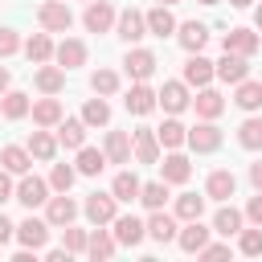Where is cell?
<instances>
[{
  "mask_svg": "<svg viewBox=\"0 0 262 262\" xmlns=\"http://www.w3.org/2000/svg\"><path fill=\"white\" fill-rule=\"evenodd\" d=\"M176 233H180V229H176V217H168L164 209H151V217H147V237L164 246V242H176Z\"/></svg>",
  "mask_w": 262,
  "mask_h": 262,
  "instance_id": "d6986e66",
  "label": "cell"
},
{
  "mask_svg": "<svg viewBox=\"0 0 262 262\" xmlns=\"http://www.w3.org/2000/svg\"><path fill=\"white\" fill-rule=\"evenodd\" d=\"M258 33H250V29H229L225 37H221V49L225 53H242V57H254L258 53Z\"/></svg>",
  "mask_w": 262,
  "mask_h": 262,
  "instance_id": "4fadbf2b",
  "label": "cell"
},
{
  "mask_svg": "<svg viewBox=\"0 0 262 262\" xmlns=\"http://www.w3.org/2000/svg\"><path fill=\"white\" fill-rule=\"evenodd\" d=\"M29 111H33V98L25 90H4L0 94V115L4 119H25Z\"/></svg>",
  "mask_w": 262,
  "mask_h": 262,
  "instance_id": "484cf974",
  "label": "cell"
},
{
  "mask_svg": "<svg viewBox=\"0 0 262 262\" xmlns=\"http://www.w3.org/2000/svg\"><path fill=\"white\" fill-rule=\"evenodd\" d=\"M86 242H90V237H86V229H74V221L61 229V246H66L70 254H86Z\"/></svg>",
  "mask_w": 262,
  "mask_h": 262,
  "instance_id": "bcb514c9",
  "label": "cell"
},
{
  "mask_svg": "<svg viewBox=\"0 0 262 262\" xmlns=\"http://www.w3.org/2000/svg\"><path fill=\"white\" fill-rule=\"evenodd\" d=\"M102 151H106L111 164H131V135H127V131H106Z\"/></svg>",
  "mask_w": 262,
  "mask_h": 262,
  "instance_id": "83f0119b",
  "label": "cell"
},
{
  "mask_svg": "<svg viewBox=\"0 0 262 262\" xmlns=\"http://www.w3.org/2000/svg\"><path fill=\"white\" fill-rule=\"evenodd\" d=\"M156 53L151 49H127V57H123V70H127V78L131 82H147L151 74H156Z\"/></svg>",
  "mask_w": 262,
  "mask_h": 262,
  "instance_id": "8992f818",
  "label": "cell"
},
{
  "mask_svg": "<svg viewBox=\"0 0 262 262\" xmlns=\"http://www.w3.org/2000/svg\"><path fill=\"white\" fill-rule=\"evenodd\" d=\"M57 143L70 147V151H78L86 143V119H61L57 123Z\"/></svg>",
  "mask_w": 262,
  "mask_h": 262,
  "instance_id": "4316f807",
  "label": "cell"
},
{
  "mask_svg": "<svg viewBox=\"0 0 262 262\" xmlns=\"http://www.w3.org/2000/svg\"><path fill=\"white\" fill-rule=\"evenodd\" d=\"M0 168H8L12 176H25V172L33 168V151H29V147L8 143V147H0Z\"/></svg>",
  "mask_w": 262,
  "mask_h": 262,
  "instance_id": "603a6c76",
  "label": "cell"
},
{
  "mask_svg": "<svg viewBox=\"0 0 262 262\" xmlns=\"http://www.w3.org/2000/svg\"><path fill=\"white\" fill-rule=\"evenodd\" d=\"M86 4H90V0H86Z\"/></svg>",
  "mask_w": 262,
  "mask_h": 262,
  "instance_id": "91938a15",
  "label": "cell"
},
{
  "mask_svg": "<svg viewBox=\"0 0 262 262\" xmlns=\"http://www.w3.org/2000/svg\"><path fill=\"white\" fill-rule=\"evenodd\" d=\"M188 147H192L196 156L217 151V147H221V127H217L213 119H201L196 127H188Z\"/></svg>",
  "mask_w": 262,
  "mask_h": 262,
  "instance_id": "3957f363",
  "label": "cell"
},
{
  "mask_svg": "<svg viewBox=\"0 0 262 262\" xmlns=\"http://www.w3.org/2000/svg\"><path fill=\"white\" fill-rule=\"evenodd\" d=\"M8 237H16V225H12V221H8L4 213H0V246H4Z\"/></svg>",
  "mask_w": 262,
  "mask_h": 262,
  "instance_id": "816d5d0a",
  "label": "cell"
},
{
  "mask_svg": "<svg viewBox=\"0 0 262 262\" xmlns=\"http://www.w3.org/2000/svg\"><path fill=\"white\" fill-rule=\"evenodd\" d=\"M160 176H164L168 184H184V180L192 176V164H188V156H180V151L164 156V164H160Z\"/></svg>",
  "mask_w": 262,
  "mask_h": 262,
  "instance_id": "f1b7e54d",
  "label": "cell"
},
{
  "mask_svg": "<svg viewBox=\"0 0 262 262\" xmlns=\"http://www.w3.org/2000/svg\"><path fill=\"white\" fill-rule=\"evenodd\" d=\"M246 221H250V225H262V192L250 196V205H246Z\"/></svg>",
  "mask_w": 262,
  "mask_h": 262,
  "instance_id": "c3c4849f",
  "label": "cell"
},
{
  "mask_svg": "<svg viewBox=\"0 0 262 262\" xmlns=\"http://www.w3.org/2000/svg\"><path fill=\"white\" fill-rule=\"evenodd\" d=\"M29 115H33V123H37V127H57V123L66 119V115H61V102H57L53 94H45V98H37Z\"/></svg>",
  "mask_w": 262,
  "mask_h": 262,
  "instance_id": "7402d4cb",
  "label": "cell"
},
{
  "mask_svg": "<svg viewBox=\"0 0 262 262\" xmlns=\"http://www.w3.org/2000/svg\"><path fill=\"white\" fill-rule=\"evenodd\" d=\"M53 57H57L61 70H78V66H86V45H82L78 37H66V41L53 49Z\"/></svg>",
  "mask_w": 262,
  "mask_h": 262,
  "instance_id": "ffe728a7",
  "label": "cell"
},
{
  "mask_svg": "<svg viewBox=\"0 0 262 262\" xmlns=\"http://www.w3.org/2000/svg\"><path fill=\"white\" fill-rule=\"evenodd\" d=\"M123 106L131 111V115H151L156 106H160V94L147 86V82H135L131 90H127V98H123Z\"/></svg>",
  "mask_w": 262,
  "mask_h": 262,
  "instance_id": "30bf717a",
  "label": "cell"
},
{
  "mask_svg": "<svg viewBox=\"0 0 262 262\" xmlns=\"http://www.w3.org/2000/svg\"><path fill=\"white\" fill-rule=\"evenodd\" d=\"M254 25H258V29H262V4H258V12H254Z\"/></svg>",
  "mask_w": 262,
  "mask_h": 262,
  "instance_id": "9f6ffc18",
  "label": "cell"
},
{
  "mask_svg": "<svg viewBox=\"0 0 262 262\" xmlns=\"http://www.w3.org/2000/svg\"><path fill=\"white\" fill-rule=\"evenodd\" d=\"M237 143H242L246 151H262V119H246V123L237 127Z\"/></svg>",
  "mask_w": 262,
  "mask_h": 262,
  "instance_id": "ab89813d",
  "label": "cell"
},
{
  "mask_svg": "<svg viewBox=\"0 0 262 262\" xmlns=\"http://www.w3.org/2000/svg\"><path fill=\"white\" fill-rule=\"evenodd\" d=\"M90 90L94 94H115L119 90V74L115 70H94L90 74Z\"/></svg>",
  "mask_w": 262,
  "mask_h": 262,
  "instance_id": "ee69618b",
  "label": "cell"
},
{
  "mask_svg": "<svg viewBox=\"0 0 262 262\" xmlns=\"http://www.w3.org/2000/svg\"><path fill=\"white\" fill-rule=\"evenodd\" d=\"M119 250V242H115V233H106L102 225H94V233H90V242H86V254L94 258V262H106L111 254Z\"/></svg>",
  "mask_w": 262,
  "mask_h": 262,
  "instance_id": "f546056e",
  "label": "cell"
},
{
  "mask_svg": "<svg viewBox=\"0 0 262 262\" xmlns=\"http://www.w3.org/2000/svg\"><path fill=\"white\" fill-rule=\"evenodd\" d=\"M205 213V196H196V192H180L176 196V217L180 221H196Z\"/></svg>",
  "mask_w": 262,
  "mask_h": 262,
  "instance_id": "f35d334b",
  "label": "cell"
},
{
  "mask_svg": "<svg viewBox=\"0 0 262 262\" xmlns=\"http://www.w3.org/2000/svg\"><path fill=\"white\" fill-rule=\"evenodd\" d=\"M8 82H12V74H8V70H4V66H0V94H4V90H8Z\"/></svg>",
  "mask_w": 262,
  "mask_h": 262,
  "instance_id": "db71d44e",
  "label": "cell"
},
{
  "mask_svg": "<svg viewBox=\"0 0 262 262\" xmlns=\"http://www.w3.org/2000/svg\"><path fill=\"white\" fill-rule=\"evenodd\" d=\"M49 221L45 217H25L20 225H16V242L20 246H29V250H45V242H49Z\"/></svg>",
  "mask_w": 262,
  "mask_h": 262,
  "instance_id": "52a82bcc",
  "label": "cell"
},
{
  "mask_svg": "<svg viewBox=\"0 0 262 262\" xmlns=\"http://www.w3.org/2000/svg\"><path fill=\"white\" fill-rule=\"evenodd\" d=\"M233 102H237L242 111H258V106H262V82H254V78L237 82V94H233Z\"/></svg>",
  "mask_w": 262,
  "mask_h": 262,
  "instance_id": "8d00e7d4",
  "label": "cell"
},
{
  "mask_svg": "<svg viewBox=\"0 0 262 262\" xmlns=\"http://www.w3.org/2000/svg\"><path fill=\"white\" fill-rule=\"evenodd\" d=\"M16 201L25 205V209H37V205H45L49 201V184L41 180V176H20V184H16Z\"/></svg>",
  "mask_w": 262,
  "mask_h": 262,
  "instance_id": "7c38bea8",
  "label": "cell"
},
{
  "mask_svg": "<svg viewBox=\"0 0 262 262\" xmlns=\"http://www.w3.org/2000/svg\"><path fill=\"white\" fill-rule=\"evenodd\" d=\"M25 147H29V151H33L37 160H53V156H57V139H53V135H49L45 127H41V131H33Z\"/></svg>",
  "mask_w": 262,
  "mask_h": 262,
  "instance_id": "74e56055",
  "label": "cell"
},
{
  "mask_svg": "<svg viewBox=\"0 0 262 262\" xmlns=\"http://www.w3.org/2000/svg\"><path fill=\"white\" fill-rule=\"evenodd\" d=\"M233 188H237V180H233L229 168H217V172H209V180H205V196H209V201H229Z\"/></svg>",
  "mask_w": 262,
  "mask_h": 262,
  "instance_id": "ac0fdd59",
  "label": "cell"
},
{
  "mask_svg": "<svg viewBox=\"0 0 262 262\" xmlns=\"http://www.w3.org/2000/svg\"><path fill=\"white\" fill-rule=\"evenodd\" d=\"M242 221H246V213H237L233 205H225V201H221V209L213 213V233L233 237V233H242Z\"/></svg>",
  "mask_w": 262,
  "mask_h": 262,
  "instance_id": "cb8c5ba5",
  "label": "cell"
},
{
  "mask_svg": "<svg viewBox=\"0 0 262 262\" xmlns=\"http://www.w3.org/2000/svg\"><path fill=\"white\" fill-rule=\"evenodd\" d=\"M37 25H41L45 33H70L74 12H70V4H61V0H45V4L37 8Z\"/></svg>",
  "mask_w": 262,
  "mask_h": 262,
  "instance_id": "6da1fadb",
  "label": "cell"
},
{
  "mask_svg": "<svg viewBox=\"0 0 262 262\" xmlns=\"http://www.w3.org/2000/svg\"><path fill=\"white\" fill-rule=\"evenodd\" d=\"M111 225H115V242L119 246H139L147 237V221H139L135 213H119Z\"/></svg>",
  "mask_w": 262,
  "mask_h": 262,
  "instance_id": "ba28073f",
  "label": "cell"
},
{
  "mask_svg": "<svg viewBox=\"0 0 262 262\" xmlns=\"http://www.w3.org/2000/svg\"><path fill=\"white\" fill-rule=\"evenodd\" d=\"M74 217H78V201H74V196L57 192V196L45 201V221H49V225H70Z\"/></svg>",
  "mask_w": 262,
  "mask_h": 262,
  "instance_id": "5bb4252c",
  "label": "cell"
},
{
  "mask_svg": "<svg viewBox=\"0 0 262 262\" xmlns=\"http://www.w3.org/2000/svg\"><path fill=\"white\" fill-rule=\"evenodd\" d=\"M176 37H180V45H184L188 53H201V49H205V41H209V29H205L201 20H184Z\"/></svg>",
  "mask_w": 262,
  "mask_h": 262,
  "instance_id": "d6a6232c",
  "label": "cell"
},
{
  "mask_svg": "<svg viewBox=\"0 0 262 262\" xmlns=\"http://www.w3.org/2000/svg\"><path fill=\"white\" fill-rule=\"evenodd\" d=\"M250 184H254V192H262V160L250 164Z\"/></svg>",
  "mask_w": 262,
  "mask_h": 262,
  "instance_id": "f5cc1de1",
  "label": "cell"
},
{
  "mask_svg": "<svg viewBox=\"0 0 262 262\" xmlns=\"http://www.w3.org/2000/svg\"><path fill=\"white\" fill-rule=\"evenodd\" d=\"M213 70H217V78H221V82L237 86V82H246V78H250V57H242V53H225L221 61H213Z\"/></svg>",
  "mask_w": 262,
  "mask_h": 262,
  "instance_id": "9c48e42d",
  "label": "cell"
},
{
  "mask_svg": "<svg viewBox=\"0 0 262 262\" xmlns=\"http://www.w3.org/2000/svg\"><path fill=\"white\" fill-rule=\"evenodd\" d=\"M8 176H12V172H8V168H0V205H4V201H16V188H12V180H8Z\"/></svg>",
  "mask_w": 262,
  "mask_h": 262,
  "instance_id": "681fc988",
  "label": "cell"
},
{
  "mask_svg": "<svg viewBox=\"0 0 262 262\" xmlns=\"http://www.w3.org/2000/svg\"><path fill=\"white\" fill-rule=\"evenodd\" d=\"M237 250H242L246 258H258V254H262V225L242 229V233H237Z\"/></svg>",
  "mask_w": 262,
  "mask_h": 262,
  "instance_id": "7bdbcfd3",
  "label": "cell"
},
{
  "mask_svg": "<svg viewBox=\"0 0 262 262\" xmlns=\"http://www.w3.org/2000/svg\"><path fill=\"white\" fill-rule=\"evenodd\" d=\"M201 258H229V246H225V242H209V246L201 250Z\"/></svg>",
  "mask_w": 262,
  "mask_h": 262,
  "instance_id": "f907efd6",
  "label": "cell"
},
{
  "mask_svg": "<svg viewBox=\"0 0 262 262\" xmlns=\"http://www.w3.org/2000/svg\"><path fill=\"white\" fill-rule=\"evenodd\" d=\"M213 78H217L213 61H209V57H201V53H188V61H184V82L201 90V86H209Z\"/></svg>",
  "mask_w": 262,
  "mask_h": 262,
  "instance_id": "2e32d148",
  "label": "cell"
},
{
  "mask_svg": "<svg viewBox=\"0 0 262 262\" xmlns=\"http://www.w3.org/2000/svg\"><path fill=\"white\" fill-rule=\"evenodd\" d=\"M33 86L41 90V94H61V86H66V70L61 66H37V74H33Z\"/></svg>",
  "mask_w": 262,
  "mask_h": 262,
  "instance_id": "44dd1931",
  "label": "cell"
},
{
  "mask_svg": "<svg viewBox=\"0 0 262 262\" xmlns=\"http://www.w3.org/2000/svg\"><path fill=\"white\" fill-rule=\"evenodd\" d=\"M201 4H217V0H201Z\"/></svg>",
  "mask_w": 262,
  "mask_h": 262,
  "instance_id": "680465c9",
  "label": "cell"
},
{
  "mask_svg": "<svg viewBox=\"0 0 262 262\" xmlns=\"http://www.w3.org/2000/svg\"><path fill=\"white\" fill-rule=\"evenodd\" d=\"M160 4H180V0H160Z\"/></svg>",
  "mask_w": 262,
  "mask_h": 262,
  "instance_id": "6f0895ef",
  "label": "cell"
},
{
  "mask_svg": "<svg viewBox=\"0 0 262 262\" xmlns=\"http://www.w3.org/2000/svg\"><path fill=\"white\" fill-rule=\"evenodd\" d=\"M115 33H119L127 45L143 41V37H147V16H143L139 8H123V12H119V20H115Z\"/></svg>",
  "mask_w": 262,
  "mask_h": 262,
  "instance_id": "5b68a950",
  "label": "cell"
},
{
  "mask_svg": "<svg viewBox=\"0 0 262 262\" xmlns=\"http://www.w3.org/2000/svg\"><path fill=\"white\" fill-rule=\"evenodd\" d=\"M74 176H78V168H70V164H53V172H49V188H57V192H70Z\"/></svg>",
  "mask_w": 262,
  "mask_h": 262,
  "instance_id": "f6af8a7d",
  "label": "cell"
},
{
  "mask_svg": "<svg viewBox=\"0 0 262 262\" xmlns=\"http://www.w3.org/2000/svg\"><path fill=\"white\" fill-rule=\"evenodd\" d=\"M192 106H196V115H201V119H217V115L225 111V98H221L217 90L201 86V90H196V98H192Z\"/></svg>",
  "mask_w": 262,
  "mask_h": 262,
  "instance_id": "836d02e7",
  "label": "cell"
},
{
  "mask_svg": "<svg viewBox=\"0 0 262 262\" xmlns=\"http://www.w3.org/2000/svg\"><path fill=\"white\" fill-rule=\"evenodd\" d=\"M82 119H86V127H106V123H111V106H106V98H90V102L82 106Z\"/></svg>",
  "mask_w": 262,
  "mask_h": 262,
  "instance_id": "60d3db41",
  "label": "cell"
},
{
  "mask_svg": "<svg viewBox=\"0 0 262 262\" xmlns=\"http://www.w3.org/2000/svg\"><path fill=\"white\" fill-rule=\"evenodd\" d=\"M53 49H57V45L49 41V33H33V37L25 41V53H29V61H33V66L49 61V57H53Z\"/></svg>",
  "mask_w": 262,
  "mask_h": 262,
  "instance_id": "d590c367",
  "label": "cell"
},
{
  "mask_svg": "<svg viewBox=\"0 0 262 262\" xmlns=\"http://www.w3.org/2000/svg\"><path fill=\"white\" fill-rule=\"evenodd\" d=\"M131 147H135V160L139 164H160V135L151 127L131 131Z\"/></svg>",
  "mask_w": 262,
  "mask_h": 262,
  "instance_id": "8fae6325",
  "label": "cell"
},
{
  "mask_svg": "<svg viewBox=\"0 0 262 262\" xmlns=\"http://www.w3.org/2000/svg\"><path fill=\"white\" fill-rule=\"evenodd\" d=\"M209 233H213V229H205L201 217H196V221H184V229L176 233V246H180L184 254H201V250L209 246Z\"/></svg>",
  "mask_w": 262,
  "mask_h": 262,
  "instance_id": "9a60e30c",
  "label": "cell"
},
{
  "mask_svg": "<svg viewBox=\"0 0 262 262\" xmlns=\"http://www.w3.org/2000/svg\"><path fill=\"white\" fill-rule=\"evenodd\" d=\"M156 135H160V147H180V143H188V127L180 123V119H164V127H156Z\"/></svg>",
  "mask_w": 262,
  "mask_h": 262,
  "instance_id": "e575fe53",
  "label": "cell"
},
{
  "mask_svg": "<svg viewBox=\"0 0 262 262\" xmlns=\"http://www.w3.org/2000/svg\"><path fill=\"white\" fill-rule=\"evenodd\" d=\"M139 201H143V209H164V201H168V180L143 184V188H139Z\"/></svg>",
  "mask_w": 262,
  "mask_h": 262,
  "instance_id": "b9f144b4",
  "label": "cell"
},
{
  "mask_svg": "<svg viewBox=\"0 0 262 262\" xmlns=\"http://www.w3.org/2000/svg\"><path fill=\"white\" fill-rule=\"evenodd\" d=\"M156 94H160V106H164L168 115H180V111L192 102V98H188V82H164Z\"/></svg>",
  "mask_w": 262,
  "mask_h": 262,
  "instance_id": "e0dca14e",
  "label": "cell"
},
{
  "mask_svg": "<svg viewBox=\"0 0 262 262\" xmlns=\"http://www.w3.org/2000/svg\"><path fill=\"white\" fill-rule=\"evenodd\" d=\"M20 49V37H16V29H0V57H12Z\"/></svg>",
  "mask_w": 262,
  "mask_h": 262,
  "instance_id": "7dc6e473",
  "label": "cell"
},
{
  "mask_svg": "<svg viewBox=\"0 0 262 262\" xmlns=\"http://www.w3.org/2000/svg\"><path fill=\"white\" fill-rule=\"evenodd\" d=\"M143 16H147V33H151V37H172V33L180 29V25H176V16L168 12V4H156V8H151V12H143Z\"/></svg>",
  "mask_w": 262,
  "mask_h": 262,
  "instance_id": "d4e9b609",
  "label": "cell"
},
{
  "mask_svg": "<svg viewBox=\"0 0 262 262\" xmlns=\"http://www.w3.org/2000/svg\"><path fill=\"white\" fill-rule=\"evenodd\" d=\"M139 188H143V184H139V176H135V172H119V176L111 180V192H115V201H119V205L139 201Z\"/></svg>",
  "mask_w": 262,
  "mask_h": 262,
  "instance_id": "1f68e13d",
  "label": "cell"
},
{
  "mask_svg": "<svg viewBox=\"0 0 262 262\" xmlns=\"http://www.w3.org/2000/svg\"><path fill=\"white\" fill-rule=\"evenodd\" d=\"M82 213H86L90 225H111L119 217V201H115V192H90L86 205H82Z\"/></svg>",
  "mask_w": 262,
  "mask_h": 262,
  "instance_id": "7a4b0ae2",
  "label": "cell"
},
{
  "mask_svg": "<svg viewBox=\"0 0 262 262\" xmlns=\"http://www.w3.org/2000/svg\"><path fill=\"white\" fill-rule=\"evenodd\" d=\"M115 20H119V12H115V4H111V0H90V4H86V12H82V25H86L90 33H111V29H115Z\"/></svg>",
  "mask_w": 262,
  "mask_h": 262,
  "instance_id": "277c9868",
  "label": "cell"
},
{
  "mask_svg": "<svg viewBox=\"0 0 262 262\" xmlns=\"http://www.w3.org/2000/svg\"><path fill=\"white\" fill-rule=\"evenodd\" d=\"M106 164H111V160H106V151H98V147H86V143L78 147V164H74V168H78V176H98Z\"/></svg>",
  "mask_w": 262,
  "mask_h": 262,
  "instance_id": "4dcf8cb0",
  "label": "cell"
},
{
  "mask_svg": "<svg viewBox=\"0 0 262 262\" xmlns=\"http://www.w3.org/2000/svg\"><path fill=\"white\" fill-rule=\"evenodd\" d=\"M229 4H233V8H250L254 0H229Z\"/></svg>",
  "mask_w": 262,
  "mask_h": 262,
  "instance_id": "11a10c76",
  "label": "cell"
}]
</instances>
